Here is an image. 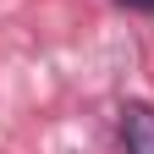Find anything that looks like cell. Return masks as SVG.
<instances>
[{
	"label": "cell",
	"instance_id": "cell-1",
	"mask_svg": "<svg viewBox=\"0 0 154 154\" xmlns=\"http://www.w3.org/2000/svg\"><path fill=\"white\" fill-rule=\"evenodd\" d=\"M121 154H154V105H121Z\"/></svg>",
	"mask_w": 154,
	"mask_h": 154
},
{
	"label": "cell",
	"instance_id": "cell-2",
	"mask_svg": "<svg viewBox=\"0 0 154 154\" xmlns=\"http://www.w3.org/2000/svg\"><path fill=\"white\" fill-rule=\"evenodd\" d=\"M121 6H138V11H154V0H121Z\"/></svg>",
	"mask_w": 154,
	"mask_h": 154
}]
</instances>
